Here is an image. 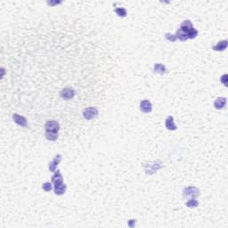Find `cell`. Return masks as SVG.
<instances>
[{"label":"cell","instance_id":"1","mask_svg":"<svg viewBox=\"0 0 228 228\" xmlns=\"http://www.w3.org/2000/svg\"><path fill=\"white\" fill-rule=\"evenodd\" d=\"M161 168H162V165L160 161H153V162H150L145 165V170L147 175H152Z\"/></svg>","mask_w":228,"mask_h":228},{"label":"cell","instance_id":"2","mask_svg":"<svg viewBox=\"0 0 228 228\" xmlns=\"http://www.w3.org/2000/svg\"><path fill=\"white\" fill-rule=\"evenodd\" d=\"M183 195L189 199H195L200 195V190L195 186H188L183 191Z\"/></svg>","mask_w":228,"mask_h":228},{"label":"cell","instance_id":"3","mask_svg":"<svg viewBox=\"0 0 228 228\" xmlns=\"http://www.w3.org/2000/svg\"><path fill=\"white\" fill-rule=\"evenodd\" d=\"M99 112L98 110L95 107H88L87 109H85L83 111V117L86 119V120H93L95 119V117L98 115Z\"/></svg>","mask_w":228,"mask_h":228},{"label":"cell","instance_id":"4","mask_svg":"<svg viewBox=\"0 0 228 228\" xmlns=\"http://www.w3.org/2000/svg\"><path fill=\"white\" fill-rule=\"evenodd\" d=\"M45 128V132L58 133V131L60 130V124L56 121H49L46 122Z\"/></svg>","mask_w":228,"mask_h":228},{"label":"cell","instance_id":"5","mask_svg":"<svg viewBox=\"0 0 228 228\" xmlns=\"http://www.w3.org/2000/svg\"><path fill=\"white\" fill-rule=\"evenodd\" d=\"M76 95V92L75 90H73L72 88H64L61 92H60V95L62 98H64L65 100H70V99H72L74 96Z\"/></svg>","mask_w":228,"mask_h":228},{"label":"cell","instance_id":"6","mask_svg":"<svg viewBox=\"0 0 228 228\" xmlns=\"http://www.w3.org/2000/svg\"><path fill=\"white\" fill-rule=\"evenodd\" d=\"M140 110L144 113H150L152 111V102L149 100H143L140 102Z\"/></svg>","mask_w":228,"mask_h":228},{"label":"cell","instance_id":"7","mask_svg":"<svg viewBox=\"0 0 228 228\" xmlns=\"http://www.w3.org/2000/svg\"><path fill=\"white\" fill-rule=\"evenodd\" d=\"M52 183L55 185H58V184H61L64 183V178H63L61 171L59 169L55 171V174L52 176Z\"/></svg>","mask_w":228,"mask_h":228},{"label":"cell","instance_id":"8","mask_svg":"<svg viewBox=\"0 0 228 228\" xmlns=\"http://www.w3.org/2000/svg\"><path fill=\"white\" fill-rule=\"evenodd\" d=\"M180 30L183 31L184 32H185L186 34H188L189 32H191L192 31H193L194 28H193L192 23L191 22V21H189V20H185L184 22L181 24V26H180Z\"/></svg>","mask_w":228,"mask_h":228},{"label":"cell","instance_id":"9","mask_svg":"<svg viewBox=\"0 0 228 228\" xmlns=\"http://www.w3.org/2000/svg\"><path fill=\"white\" fill-rule=\"evenodd\" d=\"M61 160H62V156H61L60 154L56 155V156L54 158V159L49 163V166H48L49 170H50L51 172H55V171L56 170L57 166H58L59 163L61 162Z\"/></svg>","mask_w":228,"mask_h":228},{"label":"cell","instance_id":"10","mask_svg":"<svg viewBox=\"0 0 228 228\" xmlns=\"http://www.w3.org/2000/svg\"><path fill=\"white\" fill-rule=\"evenodd\" d=\"M13 120L17 125H19L21 127H27V120H26L24 117L14 113L13 115Z\"/></svg>","mask_w":228,"mask_h":228},{"label":"cell","instance_id":"11","mask_svg":"<svg viewBox=\"0 0 228 228\" xmlns=\"http://www.w3.org/2000/svg\"><path fill=\"white\" fill-rule=\"evenodd\" d=\"M165 126L169 129V130H176L178 127L176 126L175 122H174V118L172 116H168L166 121H165Z\"/></svg>","mask_w":228,"mask_h":228},{"label":"cell","instance_id":"12","mask_svg":"<svg viewBox=\"0 0 228 228\" xmlns=\"http://www.w3.org/2000/svg\"><path fill=\"white\" fill-rule=\"evenodd\" d=\"M226 103V97H218V98H216V100L214 102V107L216 110H221L225 107Z\"/></svg>","mask_w":228,"mask_h":228},{"label":"cell","instance_id":"13","mask_svg":"<svg viewBox=\"0 0 228 228\" xmlns=\"http://www.w3.org/2000/svg\"><path fill=\"white\" fill-rule=\"evenodd\" d=\"M66 189H67V185L64 184V183L61 184H58V185H55V188H54L55 193L56 195H63V194H64L65 192H66Z\"/></svg>","mask_w":228,"mask_h":228},{"label":"cell","instance_id":"14","mask_svg":"<svg viewBox=\"0 0 228 228\" xmlns=\"http://www.w3.org/2000/svg\"><path fill=\"white\" fill-rule=\"evenodd\" d=\"M227 45H228L227 40H223V41L218 42L216 45H214V46L212 47V49L214 51H217V52L225 51L226 49V47H227Z\"/></svg>","mask_w":228,"mask_h":228},{"label":"cell","instance_id":"15","mask_svg":"<svg viewBox=\"0 0 228 228\" xmlns=\"http://www.w3.org/2000/svg\"><path fill=\"white\" fill-rule=\"evenodd\" d=\"M153 70L156 73H159L160 75H163L164 73H166V71H167V68L162 64H154V67H153Z\"/></svg>","mask_w":228,"mask_h":228},{"label":"cell","instance_id":"16","mask_svg":"<svg viewBox=\"0 0 228 228\" xmlns=\"http://www.w3.org/2000/svg\"><path fill=\"white\" fill-rule=\"evenodd\" d=\"M176 36H177V38H178V39L181 40V41H183V42L189 39V38H188V35H187L185 32L183 31H181L180 29H178V30Z\"/></svg>","mask_w":228,"mask_h":228},{"label":"cell","instance_id":"17","mask_svg":"<svg viewBox=\"0 0 228 228\" xmlns=\"http://www.w3.org/2000/svg\"><path fill=\"white\" fill-rule=\"evenodd\" d=\"M114 11H115V13L118 14V16H120V17H126L127 16V10L125 8H123V7L116 8Z\"/></svg>","mask_w":228,"mask_h":228},{"label":"cell","instance_id":"18","mask_svg":"<svg viewBox=\"0 0 228 228\" xmlns=\"http://www.w3.org/2000/svg\"><path fill=\"white\" fill-rule=\"evenodd\" d=\"M45 137L49 141H55L58 138V133L54 132H45Z\"/></svg>","mask_w":228,"mask_h":228},{"label":"cell","instance_id":"19","mask_svg":"<svg viewBox=\"0 0 228 228\" xmlns=\"http://www.w3.org/2000/svg\"><path fill=\"white\" fill-rule=\"evenodd\" d=\"M198 205H199V202H198V201L195 200V199H190L187 202H186V206L188 207V208H196L198 207Z\"/></svg>","mask_w":228,"mask_h":228},{"label":"cell","instance_id":"20","mask_svg":"<svg viewBox=\"0 0 228 228\" xmlns=\"http://www.w3.org/2000/svg\"><path fill=\"white\" fill-rule=\"evenodd\" d=\"M165 38H167L169 41H170V42H176L177 39H178L176 35H173V34H170V33H166L165 34Z\"/></svg>","mask_w":228,"mask_h":228},{"label":"cell","instance_id":"21","mask_svg":"<svg viewBox=\"0 0 228 228\" xmlns=\"http://www.w3.org/2000/svg\"><path fill=\"white\" fill-rule=\"evenodd\" d=\"M52 188H53V186H52V183H50V182H45L42 185V189L45 192H50Z\"/></svg>","mask_w":228,"mask_h":228},{"label":"cell","instance_id":"22","mask_svg":"<svg viewBox=\"0 0 228 228\" xmlns=\"http://www.w3.org/2000/svg\"><path fill=\"white\" fill-rule=\"evenodd\" d=\"M187 35H188V38H189V39H193V38H195L197 36H198V31L194 29L193 31H192L191 32H189Z\"/></svg>","mask_w":228,"mask_h":228},{"label":"cell","instance_id":"23","mask_svg":"<svg viewBox=\"0 0 228 228\" xmlns=\"http://www.w3.org/2000/svg\"><path fill=\"white\" fill-rule=\"evenodd\" d=\"M227 80H228L227 74H224V75L220 78V81H221V83H223V84L225 85V87H228Z\"/></svg>","mask_w":228,"mask_h":228},{"label":"cell","instance_id":"24","mask_svg":"<svg viewBox=\"0 0 228 228\" xmlns=\"http://www.w3.org/2000/svg\"><path fill=\"white\" fill-rule=\"evenodd\" d=\"M135 223H136V220H135V219H129L128 222H127V225H128L129 227L133 228L135 226Z\"/></svg>","mask_w":228,"mask_h":228},{"label":"cell","instance_id":"25","mask_svg":"<svg viewBox=\"0 0 228 228\" xmlns=\"http://www.w3.org/2000/svg\"><path fill=\"white\" fill-rule=\"evenodd\" d=\"M62 2L61 1H48L47 2V5H49V6H55V5H59V4H61Z\"/></svg>","mask_w":228,"mask_h":228},{"label":"cell","instance_id":"26","mask_svg":"<svg viewBox=\"0 0 228 228\" xmlns=\"http://www.w3.org/2000/svg\"><path fill=\"white\" fill-rule=\"evenodd\" d=\"M1 70H2V76H1V78H3L4 74H5V70H4V68H2V69H1Z\"/></svg>","mask_w":228,"mask_h":228}]
</instances>
